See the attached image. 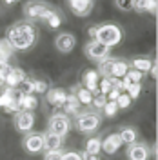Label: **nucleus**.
Returning <instances> with one entry per match:
<instances>
[{
  "label": "nucleus",
  "instance_id": "nucleus-1",
  "mask_svg": "<svg viewBox=\"0 0 158 160\" xmlns=\"http://www.w3.org/2000/svg\"><path fill=\"white\" fill-rule=\"evenodd\" d=\"M37 38H38V31L27 20L17 22L11 28H7V31H6V40L11 44V48L15 51L31 49L37 44Z\"/></svg>",
  "mask_w": 158,
  "mask_h": 160
},
{
  "label": "nucleus",
  "instance_id": "nucleus-2",
  "mask_svg": "<svg viewBox=\"0 0 158 160\" xmlns=\"http://www.w3.org/2000/svg\"><path fill=\"white\" fill-rule=\"evenodd\" d=\"M124 38V33L120 29V26L113 24V22H107V24H102V26H96V35H95V40H98L102 44H106L107 48H115L118 46Z\"/></svg>",
  "mask_w": 158,
  "mask_h": 160
},
{
  "label": "nucleus",
  "instance_id": "nucleus-3",
  "mask_svg": "<svg viewBox=\"0 0 158 160\" xmlns=\"http://www.w3.org/2000/svg\"><path fill=\"white\" fill-rule=\"evenodd\" d=\"M53 13H55V9L44 0H29L24 6V15H26L27 20H42V22H46Z\"/></svg>",
  "mask_w": 158,
  "mask_h": 160
},
{
  "label": "nucleus",
  "instance_id": "nucleus-4",
  "mask_svg": "<svg viewBox=\"0 0 158 160\" xmlns=\"http://www.w3.org/2000/svg\"><path fill=\"white\" fill-rule=\"evenodd\" d=\"M102 124V117L95 111H87V113H78L77 115V120H75V126L80 133H95V131L100 128Z\"/></svg>",
  "mask_w": 158,
  "mask_h": 160
},
{
  "label": "nucleus",
  "instance_id": "nucleus-5",
  "mask_svg": "<svg viewBox=\"0 0 158 160\" xmlns=\"http://www.w3.org/2000/svg\"><path fill=\"white\" fill-rule=\"evenodd\" d=\"M69 129H71V118L66 113H55L47 120V131L53 133V135H58L62 138H66Z\"/></svg>",
  "mask_w": 158,
  "mask_h": 160
},
{
  "label": "nucleus",
  "instance_id": "nucleus-6",
  "mask_svg": "<svg viewBox=\"0 0 158 160\" xmlns=\"http://www.w3.org/2000/svg\"><path fill=\"white\" fill-rule=\"evenodd\" d=\"M109 51H111V48H107L106 44H102L98 40H89L87 44H86V48H84L86 57L89 60H93V62H100V60L107 58Z\"/></svg>",
  "mask_w": 158,
  "mask_h": 160
},
{
  "label": "nucleus",
  "instance_id": "nucleus-7",
  "mask_svg": "<svg viewBox=\"0 0 158 160\" xmlns=\"http://www.w3.org/2000/svg\"><path fill=\"white\" fill-rule=\"evenodd\" d=\"M22 148L29 155H37L40 151H44V135L42 133H35V131L26 133V137L22 140Z\"/></svg>",
  "mask_w": 158,
  "mask_h": 160
},
{
  "label": "nucleus",
  "instance_id": "nucleus-8",
  "mask_svg": "<svg viewBox=\"0 0 158 160\" xmlns=\"http://www.w3.org/2000/svg\"><path fill=\"white\" fill-rule=\"evenodd\" d=\"M13 122H15L17 131H20V133H29L35 128V113L33 111H18V113H15Z\"/></svg>",
  "mask_w": 158,
  "mask_h": 160
},
{
  "label": "nucleus",
  "instance_id": "nucleus-9",
  "mask_svg": "<svg viewBox=\"0 0 158 160\" xmlns=\"http://www.w3.org/2000/svg\"><path fill=\"white\" fill-rule=\"evenodd\" d=\"M151 157V151L149 146L144 142H133L127 148V158L129 160H149Z\"/></svg>",
  "mask_w": 158,
  "mask_h": 160
},
{
  "label": "nucleus",
  "instance_id": "nucleus-10",
  "mask_svg": "<svg viewBox=\"0 0 158 160\" xmlns=\"http://www.w3.org/2000/svg\"><path fill=\"white\" fill-rule=\"evenodd\" d=\"M55 46H57V49H58L60 53L67 55V53H71V51L75 49L77 38H75V35H71V33H60L58 37L55 38Z\"/></svg>",
  "mask_w": 158,
  "mask_h": 160
},
{
  "label": "nucleus",
  "instance_id": "nucleus-11",
  "mask_svg": "<svg viewBox=\"0 0 158 160\" xmlns=\"http://www.w3.org/2000/svg\"><path fill=\"white\" fill-rule=\"evenodd\" d=\"M122 140H120L118 133H109L106 138H102V151L106 155H115L118 153V149L122 148Z\"/></svg>",
  "mask_w": 158,
  "mask_h": 160
},
{
  "label": "nucleus",
  "instance_id": "nucleus-12",
  "mask_svg": "<svg viewBox=\"0 0 158 160\" xmlns=\"http://www.w3.org/2000/svg\"><path fill=\"white\" fill-rule=\"evenodd\" d=\"M69 9L73 11V15L77 17H87L89 13L93 11V0H67Z\"/></svg>",
  "mask_w": 158,
  "mask_h": 160
},
{
  "label": "nucleus",
  "instance_id": "nucleus-13",
  "mask_svg": "<svg viewBox=\"0 0 158 160\" xmlns=\"http://www.w3.org/2000/svg\"><path fill=\"white\" fill-rule=\"evenodd\" d=\"M46 97H47L49 106H53V108H64V104L67 100V91H64L62 88H51V89H47Z\"/></svg>",
  "mask_w": 158,
  "mask_h": 160
},
{
  "label": "nucleus",
  "instance_id": "nucleus-14",
  "mask_svg": "<svg viewBox=\"0 0 158 160\" xmlns=\"http://www.w3.org/2000/svg\"><path fill=\"white\" fill-rule=\"evenodd\" d=\"M44 135V151L47 153V151H60L62 149V146H64V138L58 137V135H53L49 131H46V133H42Z\"/></svg>",
  "mask_w": 158,
  "mask_h": 160
},
{
  "label": "nucleus",
  "instance_id": "nucleus-15",
  "mask_svg": "<svg viewBox=\"0 0 158 160\" xmlns=\"http://www.w3.org/2000/svg\"><path fill=\"white\" fill-rule=\"evenodd\" d=\"M4 78H6V86H7V88H18L20 82L26 80L27 77H26V71L22 69V68H13V66H11L9 73H7Z\"/></svg>",
  "mask_w": 158,
  "mask_h": 160
},
{
  "label": "nucleus",
  "instance_id": "nucleus-16",
  "mask_svg": "<svg viewBox=\"0 0 158 160\" xmlns=\"http://www.w3.org/2000/svg\"><path fill=\"white\" fill-rule=\"evenodd\" d=\"M82 82H84V88L87 91H91L93 95H96L98 93V73L96 69H87L84 73V77H82Z\"/></svg>",
  "mask_w": 158,
  "mask_h": 160
},
{
  "label": "nucleus",
  "instance_id": "nucleus-17",
  "mask_svg": "<svg viewBox=\"0 0 158 160\" xmlns=\"http://www.w3.org/2000/svg\"><path fill=\"white\" fill-rule=\"evenodd\" d=\"M133 9L136 13H149V15H156V0H133Z\"/></svg>",
  "mask_w": 158,
  "mask_h": 160
},
{
  "label": "nucleus",
  "instance_id": "nucleus-18",
  "mask_svg": "<svg viewBox=\"0 0 158 160\" xmlns=\"http://www.w3.org/2000/svg\"><path fill=\"white\" fill-rule=\"evenodd\" d=\"M17 102L20 106V111H35L38 108V98L35 95H20Z\"/></svg>",
  "mask_w": 158,
  "mask_h": 160
},
{
  "label": "nucleus",
  "instance_id": "nucleus-19",
  "mask_svg": "<svg viewBox=\"0 0 158 160\" xmlns=\"http://www.w3.org/2000/svg\"><path fill=\"white\" fill-rule=\"evenodd\" d=\"M80 109H82V106H80V102L77 100V97L73 95V93H69L67 95V100H66V104H64V111H66V115L67 117H77L80 113Z\"/></svg>",
  "mask_w": 158,
  "mask_h": 160
},
{
  "label": "nucleus",
  "instance_id": "nucleus-20",
  "mask_svg": "<svg viewBox=\"0 0 158 160\" xmlns=\"http://www.w3.org/2000/svg\"><path fill=\"white\" fill-rule=\"evenodd\" d=\"M71 93L77 97V100L80 102V106H91V102H93V93H91V91H87L86 88L75 86Z\"/></svg>",
  "mask_w": 158,
  "mask_h": 160
},
{
  "label": "nucleus",
  "instance_id": "nucleus-21",
  "mask_svg": "<svg viewBox=\"0 0 158 160\" xmlns=\"http://www.w3.org/2000/svg\"><path fill=\"white\" fill-rule=\"evenodd\" d=\"M127 69H129V64L126 60L115 58L113 60V68H111V78H122V77H126Z\"/></svg>",
  "mask_w": 158,
  "mask_h": 160
},
{
  "label": "nucleus",
  "instance_id": "nucleus-22",
  "mask_svg": "<svg viewBox=\"0 0 158 160\" xmlns=\"http://www.w3.org/2000/svg\"><path fill=\"white\" fill-rule=\"evenodd\" d=\"M118 137H120V140H122V144H124V146H126V144H127V146H131L133 142H136L138 133H136V129H135V128L127 126V128H122V129H120Z\"/></svg>",
  "mask_w": 158,
  "mask_h": 160
},
{
  "label": "nucleus",
  "instance_id": "nucleus-23",
  "mask_svg": "<svg viewBox=\"0 0 158 160\" xmlns=\"http://www.w3.org/2000/svg\"><path fill=\"white\" fill-rule=\"evenodd\" d=\"M151 66H153V60L146 58V57H136V58H133V62H131V68L140 71V73H147L151 69Z\"/></svg>",
  "mask_w": 158,
  "mask_h": 160
},
{
  "label": "nucleus",
  "instance_id": "nucleus-24",
  "mask_svg": "<svg viewBox=\"0 0 158 160\" xmlns=\"http://www.w3.org/2000/svg\"><path fill=\"white\" fill-rule=\"evenodd\" d=\"M100 151H102V138L91 137V138L86 142V151H84V153H87V155H98Z\"/></svg>",
  "mask_w": 158,
  "mask_h": 160
},
{
  "label": "nucleus",
  "instance_id": "nucleus-25",
  "mask_svg": "<svg viewBox=\"0 0 158 160\" xmlns=\"http://www.w3.org/2000/svg\"><path fill=\"white\" fill-rule=\"evenodd\" d=\"M113 60L115 58H104L98 62V69H96V73H98V77H107V78H111V68H113Z\"/></svg>",
  "mask_w": 158,
  "mask_h": 160
},
{
  "label": "nucleus",
  "instance_id": "nucleus-26",
  "mask_svg": "<svg viewBox=\"0 0 158 160\" xmlns=\"http://www.w3.org/2000/svg\"><path fill=\"white\" fill-rule=\"evenodd\" d=\"M15 49L11 48V44L6 38H0V58L2 60H9L13 57Z\"/></svg>",
  "mask_w": 158,
  "mask_h": 160
},
{
  "label": "nucleus",
  "instance_id": "nucleus-27",
  "mask_svg": "<svg viewBox=\"0 0 158 160\" xmlns=\"http://www.w3.org/2000/svg\"><path fill=\"white\" fill-rule=\"evenodd\" d=\"M111 89H113V78L102 77V78H100V82H98V89H96V91H98L100 95H104V97H106Z\"/></svg>",
  "mask_w": 158,
  "mask_h": 160
},
{
  "label": "nucleus",
  "instance_id": "nucleus-28",
  "mask_svg": "<svg viewBox=\"0 0 158 160\" xmlns=\"http://www.w3.org/2000/svg\"><path fill=\"white\" fill-rule=\"evenodd\" d=\"M17 89L22 93V95H35V89H33V78H26L20 82V86Z\"/></svg>",
  "mask_w": 158,
  "mask_h": 160
},
{
  "label": "nucleus",
  "instance_id": "nucleus-29",
  "mask_svg": "<svg viewBox=\"0 0 158 160\" xmlns=\"http://www.w3.org/2000/svg\"><path fill=\"white\" fill-rule=\"evenodd\" d=\"M129 95V98L135 100L140 97V93H142V82H131V86L127 88V91H126Z\"/></svg>",
  "mask_w": 158,
  "mask_h": 160
},
{
  "label": "nucleus",
  "instance_id": "nucleus-30",
  "mask_svg": "<svg viewBox=\"0 0 158 160\" xmlns=\"http://www.w3.org/2000/svg\"><path fill=\"white\" fill-rule=\"evenodd\" d=\"M33 89H35V95H46L49 86L46 80H33Z\"/></svg>",
  "mask_w": 158,
  "mask_h": 160
},
{
  "label": "nucleus",
  "instance_id": "nucleus-31",
  "mask_svg": "<svg viewBox=\"0 0 158 160\" xmlns=\"http://www.w3.org/2000/svg\"><path fill=\"white\" fill-rule=\"evenodd\" d=\"M46 24L49 26L51 29H58L60 26H62V17H60V13H58V11H55V13L51 15L49 18L46 20Z\"/></svg>",
  "mask_w": 158,
  "mask_h": 160
},
{
  "label": "nucleus",
  "instance_id": "nucleus-32",
  "mask_svg": "<svg viewBox=\"0 0 158 160\" xmlns=\"http://www.w3.org/2000/svg\"><path fill=\"white\" fill-rule=\"evenodd\" d=\"M102 111H104V117L113 118L118 113V106H116V102H106V106L102 108Z\"/></svg>",
  "mask_w": 158,
  "mask_h": 160
},
{
  "label": "nucleus",
  "instance_id": "nucleus-33",
  "mask_svg": "<svg viewBox=\"0 0 158 160\" xmlns=\"http://www.w3.org/2000/svg\"><path fill=\"white\" fill-rule=\"evenodd\" d=\"M131 104H133V100L129 98L127 93H120L118 98H116V106H118V109H127Z\"/></svg>",
  "mask_w": 158,
  "mask_h": 160
},
{
  "label": "nucleus",
  "instance_id": "nucleus-34",
  "mask_svg": "<svg viewBox=\"0 0 158 160\" xmlns=\"http://www.w3.org/2000/svg\"><path fill=\"white\" fill-rule=\"evenodd\" d=\"M126 77H127L131 82H142V78H144V73H140V71L133 69V68H129L127 73H126Z\"/></svg>",
  "mask_w": 158,
  "mask_h": 160
},
{
  "label": "nucleus",
  "instance_id": "nucleus-35",
  "mask_svg": "<svg viewBox=\"0 0 158 160\" xmlns=\"http://www.w3.org/2000/svg\"><path fill=\"white\" fill-rule=\"evenodd\" d=\"M106 102H107V98H106L104 95L96 93V95H93V102H91V106H95L96 109H102V108L106 106Z\"/></svg>",
  "mask_w": 158,
  "mask_h": 160
},
{
  "label": "nucleus",
  "instance_id": "nucleus-36",
  "mask_svg": "<svg viewBox=\"0 0 158 160\" xmlns=\"http://www.w3.org/2000/svg\"><path fill=\"white\" fill-rule=\"evenodd\" d=\"M115 6L120 11H131L133 9V0H115Z\"/></svg>",
  "mask_w": 158,
  "mask_h": 160
},
{
  "label": "nucleus",
  "instance_id": "nucleus-37",
  "mask_svg": "<svg viewBox=\"0 0 158 160\" xmlns=\"http://www.w3.org/2000/svg\"><path fill=\"white\" fill-rule=\"evenodd\" d=\"M62 160H82V153H78V151H66V153H62Z\"/></svg>",
  "mask_w": 158,
  "mask_h": 160
},
{
  "label": "nucleus",
  "instance_id": "nucleus-38",
  "mask_svg": "<svg viewBox=\"0 0 158 160\" xmlns=\"http://www.w3.org/2000/svg\"><path fill=\"white\" fill-rule=\"evenodd\" d=\"M44 160H62V149L60 151H47L44 155Z\"/></svg>",
  "mask_w": 158,
  "mask_h": 160
},
{
  "label": "nucleus",
  "instance_id": "nucleus-39",
  "mask_svg": "<svg viewBox=\"0 0 158 160\" xmlns=\"http://www.w3.org/2000/svg\"><path fill=\"white\" fill-rule=\"evenodd\" d=\"M9 69H11L9 60H2L0 58V77H6V75L9 73Z\"/></svg>",
  "mask_w": 158,
  "mask_h": 160
},
{
  "label": "nucleus",
  "instance_id": "nucleus-40",
  "mask_svg": "<svg viewBox=\"0 0 158 160\" xmlns=\"http://www.w3.org/2000/svg\"><path fill=\"white\" fill-rule=\"evenodd\" d=\"M118 95H120V91L116 89V88H113V89H111L107 95H106V98H107V102H116Z\"/></svg>",
  "mask_w": 158,
  "mask_h": 160
},
{
  "label": "nucleus",
  "instance_id": "nucleus-41",
  "mask_svg": "<svg viewBox=\"0 0 158 160\" xmlns=\"http://www.w3.org/2000/svg\"><path fill=\"white\" fill-rule=\"evenodd\" d=\"M147 73L153 77V78H156V75H158V66H156V62H155V60H153V66H151V69H149Z\"/></svg>",
  "mask_w": 158,
  "mask_h": 160
},
{
  "label": "nucleus",
  "instance_id": "nucleus-42",
  "mask_svg": "<svg viewBox=\"0 0 158 160\" xmlns=\"http://www.w3.org/2000/svg\"><path fill=\"white\" fill-rule=\"evenodd\" d=\"M82 160H100L98 155H87V153H82Z\"/></svg>",
  "mask_w": 158,
  "mask_h": 160
},
{
  "label": "nucleus",
  "instance_id": "nucleus-43",
  "mask_svg": "<svg viewBox=\"0 0 158 160\" xmlns=\"http://www.w3.org/2000/svg\"><path fill=\"white\" fill-rule=\"evenodd\" d=\"M87 35L91 37V40H95V35H96V26H91L87 31Z\"/></svg>",
  "mask_w": 158,
  "mask_h": 160
},
{
  "label": "nucleus",
  "instance_id": "nucleus-44",
  "mask_svg": "<svg viewBox=\"0 0 158 160\" xmlns=\"http://www.w3.org/2000/svg\"><path fill=\"white\" fill-rule=\"evenodd\" d=\"M4 2H6V4H17L18 0H4Z\"/></svg>",
  "mask_w": 158,
  "mask_h": 160
}]
</instances>
